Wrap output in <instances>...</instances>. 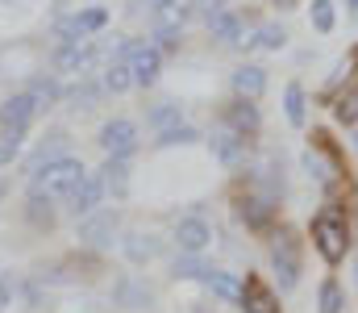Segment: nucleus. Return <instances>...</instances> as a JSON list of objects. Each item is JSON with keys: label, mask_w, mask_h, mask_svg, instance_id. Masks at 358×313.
I'll return each instance as SVG.
<instances>
[{"label": "nucleus", "mask_w": 358, "mask_h": 313, "mask_svg": "<svg viewBox=\"0 0 358 313\" xmlns=\"http://www.w3.org/2000/svg\"><path fill=\"white\" fill-rule=\"evenodd\" d=\"M155 255H159V242L150 234H142V230H129L125 234V259L129 263H150Z\"/></svg>", "instance_id": "16"}, {"label": "nucleus", "mask_w": 358, "mask_h": 313, "mask_svg": "<svg viewBox=\"0 0 358 313\" xmlns=\"http://www.w3.org/2000/svg\"><path fill=\"white\" fill-rule=\"evenodd\" d=\"M104 88H108L113 97H121V92H129V88H134V67H129V55H125V59H117V63H108V71H104Z\"/></svg>", "instance_id": "19"}, {"label": "nucleus", "mask_w": 358, "mask_h": 313, "mask_svg": "<svg viewBox=\"0 0 358 313\" xmlns=\"http://www.w3.org/2000/svg\"><path fill=\"white\" fill-rule=\"evenodd\" d=\"M108 25V8H84V13H76L71 21H63V34H76V38H84V34H96V29H104Z\"/></svg>", "instance_id": "13"}, {"label": "nucleus", "mask_w": 358, "mask_h": 313, "mask_svg": "<svg viewBox=\"0 0 358 313\" xmlns=\"http://www.w3.org/2000/svg\"><path fill=\"white\" fill-rule=\"evenodd\" d=\"M321 313H342V288H338V280L321 284Z\"/></svg>", "instance_id": "29"}, {"label": "nucleus", "mask_w": 358, "mask_h": 313, "mask_svg": "<svg viewBox=\"0 0 358 313\" xmlns=\"http://www.w3.org/2000/svg\"><path fill=\"white\" fill-rule=\"evenodd\" d=\"M129 67H134V84H142V88H146V84H155V80H159L163 50L142 42V46H134V50H129Z\"/></svg>", "instance_id": "8"}, {"label": "nucleus", "mask_w": 358, "mask_h": 313, "mask_svg": "<svg viewBox=\"0 0 358 313\" xmlns=\"http://www.w3.org/2000/svg\"><path fill=\"white\" fill-rule=\"evenodd\" d=\"M34 101H29V92H17V97H8V101L0 104V138L4 142H21L25 138V125L34 121Z\"/></svg>", "instance_id": "3"}, {"label": "nucleus", "mask_w": 358, "mask_h": 313, "mask_svg": "<svg viewBox=\"0 0 358 313\" xmlns=\"http://www.w3.org/2000/svg\"><path fill=\"white\" fill-rule=\"evenodd\" d=\"M283 109H287V121H292V125H304V88H300V84H287Z\"/></svg>", "instance_id": "23"}, {"label": "nucleus", "mask_w": 358, "mask_h": 313, "mask_svg": "<svg viewBox=\"0 0 358 313\" xmlns=\"http://www.w3.org/2000/svg\"><path fill=\"white\" fill-rule=\"evenodd\" d=\"M313 242H317V251H321L329 263H338V259H346L350 230H346V221H338L334 213H321V217H313Z\"/></svg>", "instance_id": "2"}, {"label": "nucleus", "mask_w": 358, "mask_h": 313, "mask_svg": "<svg viewBox=\"0 0 358 313\" xmlns=\"http://www.w3.org/2000/svg\"><path fill=\"white\" fill-rule=\"evenodd\" d=\"M92 59H96V50L84 46V42H67V46H59V55H55L59 71H84Z\"/></svg>", "instance_id": "15"}, {"label": "nucleus", "mask_w": 358, "mask_h": 313, "mask_svg": "<svg viewBox=\"0 0 358 313\" xmlns=\"http://www.w3.org/2000/svg\"><path fill=\"white\" fill-rule=\"evenodd\" d=\"M104 193H108V188H104V172L84 176V180H80V188L71 193V213H76V217H88L92 209L104 201Z\"/></svg>", "instance_id": "10"}, {"label": "nucleus", "mask_w": 358, "mask_h": 313, "mask_svg": "<svg viewBox=\"0 0 358 313\" xmlns=\"http://www.w3.org/2000/svg\"><path fill=\"white\" fill-rule=\"evenodd\" d=\"M88 172H84V163L80 159H71V155H63V159H55V163H46V167H38L34 172V180H29V197H42V201H63V197H71L76 188H80V180H84Z\"/></svg>", "instance_id": "1"}, {"label": "nucleus", "mask_w": 358, "mask_h": 313, "mask_svg": "<svg viewBox=\"0 0 358 313\" xmlns=\"http://www.w3.org/2000/svg\"><path fill=\"white\" fill-rule=\"evenodd\" d=\"M176 242L183 255H204V246L213 242V230H208L204 217H183L176 225Z\"/></svg>", "instance_id": "6"}, {"label": "nucleus", "mask_w": 358, "mask_h": 313, "mask_svg": "<svg viewBox=\"0 0 358 313\" xmlns=\"http://www.w3.org/2000/svg\"><path fill=\"white\" fill-rule=\"evenodd\" d=\"M67 155V134H50V138H42V151H34V159H29V176L38 172V167H46V163H55V159H63Z\"/></svg>", "instance_id": "18"}, {"label": "nucleus", "mask_w": 358, "mask_h": 313, "mask_svg": "<svg viewBox=\"0 0 358 313\" xmlns=\"http://www.w3.org/2000/svg\"><path fill=\"white\" fill-rule=\"evenodd\" d=\"M104 188L113 193V197H125V159H113L108 167H104Z\"/></svg>", "instance_id": "24"}, {"label": "nucleus", "mask_w": 358, "mask_h": 313, "mask_svg": "<svg viewBox=\"0 0 358 313\" xmlns=\"http://www.w3.org/2000/svg\"><path fill=\"white\" fill-rule=\"evenodd\" d=\"M271 263H275V276H279L283 288H292V284L300 280V251H296V242H292L287 234H279V242H275V251H271Z\"/></svg>", "instance_id": "5"}, {"label": "nucleus", "mask_w": 358, "mask_h": 313, "mask_svg": "<svg viewBox=\"0 0 358 313\" xmlns=\"http://www.w3.org/2000/svg\"><path fill=\"white\" fill-rule=\"evenodd\" d=\"M208 146H213V155L225 163V167H238L242 159H246V146H242V134L238 130H229V125H221L213 138H208Z\"/></svg>", "instance_id": "11"}, {"label": "nucleus", "mask_w": 358, "mask_h": 313, "mask_svg": "<svg viewBox=\"0 0 358 313\" xmlns=\"http://www.w3.org/2000/svg\"><path fill=\"white\" fill-rule=\"evenodd\" d=\"M338 121H342V125H355L358 121V88L350 92V97L338 101Z\"/></svg>", "instance_id": "30"}, {"label": "nucleus", "mask_w": 358, "mask_h": 313, "mask_svg": "<svg viewBox=\"0 0 358 313\" xmlns=\"http://www.w3.org/2000/svg\"><path fill=\"white\" fill-rule=\"evenodd\" d=\"M350 17L358 21V0H350Z\"/></svg>", "instance_id": "31"}, {"label": "nucleus", "mask_w": 358, "mask_h": 313, "mask_svg": "<svg viewBox=\"0 0 358 313\" xmlns=\"http://www.w3.org/2000/svg\"><path fill=\"white\" fill-rule=\"evenodd\" d=\"M29 101L38 113H46L50 104L59 101V80H46V76H38V80H29Z\"/></svg>", "instance_id": "20"}, {"label": "nucleus", "mask_w": 358, "mask_h": 313, "mask_svg": "<svg viewBox=\"0 0 358 313\" xmlns=\"http://www.w3.org/2000/svg\"><path fill=\"white\" fill-rule=\"evenodd\" d=\"M225 121H229V130H238V134H255V130L263 125V117H259L255 101H246V97L229 109V117H225Z\"/></svg>", "instance_id": "17"}, {"label": "nucleus", "mask_w": 358, "mask_h": 313, "mask_svg": "<svg viewBox=\"0 0 358 313\" xmlns=\"http://www.w3.org/2000/svg\"><path fill=\"white\" fill-rule=\"evenodd\" d=\"M242 309L246 313H279V297L271 293L267 280L246 276V280H242Z\"/></svg>", "instance_id": "7"}, {"label": "nucleus", "mask_w": 358, "mask_h": 313, "mask_svg": "<svg viewBox=\"0 0 358 313\" xmlns=\"http://www.w3.org/2000/svg\"><path fill=\"white\" fill-rule=\"evenodd\" d=\"M208 272H213V267H208L200 255H183V259H176V276H200V280H204Z\"/></svg>", "instance_id": "28"}, {"label": "nucleus", "mask_w": 358, "mask_h": 313, "mask_svg": "<svg viewBox=\"0 0 358 313\" xmlns=\"http://www.w3.org/2000/svg\"><path fill=\"white\" fill-rule=\"evenodd\" d=\"M283 42H287V29L271 21V25H259V29H255V38H250V50H279Z\"/></svg>", "instance_id": "22"}, {"label": "nucleus", "mask_w": 358, "mask_h": 313, "mask_svg": "<svg viewBox=\"0 0 358 313\" xmlns=\"http://www.w3.org/2000/svg\"><path fill=\"white\" fill-rule=\"evenodd\" d=\"M204 25H208L221 42H242V17H238V13L213 8V13H204Z\"/></svg>", "instance_id": "12"}, {"label": "nucleus", "mask_w": 358, "mask_h": 313, "mask_svg": "<svg viewBox=\"0 0 358 313\" xmlns=\"http://www.w3.org/2000/svg\"><path fill=\"white\" fill-rule=\"evenodd\" d=\"M196 138H200V134H196L192 125H183V121H179V125H171V130H163V134H159V146H179V142H196Z\"/></svg>", "instance_id": "26"}, {"label": "nucleus", "mask_w": 358, "mask_h": 313, "mask_svg": "<svg viewBox=\"0 0 358 313\" xmlns=\"http://www.w3.org/2000/svg\"><path fill=\"white\" fill-rule=\"evenodd\" d=\"M113 234H117V213H96V209H92L88 217L80 221V238H84L88 246H108Z\"/></svg>", "instance_id": "9"}, {"label": "nucleus", "mask_w": 358, "mask_h": 313, "mask_svg": "<svg viewBox=\"0 0 358 313\" xmlns=\"http://www.w3.org/2000/svg\"><path fill=\"white\" fill-rule=\"evenodd\" d=\"M179 117H183V113H179L176 104H159V109L150 113V125H155V130L163 134V130H171V125H179Z\"/></svg>", "instance_id": "27"}, {"label": "nucleus", "mask_w": 358, "mask_h": 313, "mask_svg": "<svg viewBox=\"0 0 358 313\" xmlns=\"http://www.w3.org/2000/svg\"><path fill=\"white\" fill-rule=\"evenodd\" d=\"M138 125L134 121H125V117H113V121H104V130H100V146H104V155L108 159H129L134 151H138Z\"/></svg>", "instance_id": "4"}, {"label": "nucleus", "mask_w": 358, "mask_h": 313, "mask_svg": "<svg viewBox=\"0 0 358 313\" xmlns=\"http://www.w3.org/2000/svg\"><path fill=\"white\" fill-rule=\"evenodd\" d=\"M200 313H204V309H200Z\"/></svg>", "instance_id": "32"}, {"label": "nucleus", "mask_w": 358, "mask_h": 313, "mask_svg": "<svg viewBox=\"0 0 358 313\" xmlns=\"http://www.w3.org/2000/svg\"><path fill=\"white\" fill-rule=\"evenodd\" d=\"M308 17H313V29H317V34H329V29H334V4H329V0H313Z\"/></svg>", "instance_id": "25"}, {"label": "nucleus", "mask_w": 358, "mask_h": 313, "mask_svg": "<svg viewBox=\"0 0 358 313\" xmlns=\"http://www.w3.org/2000/svg\"><path fill=\"white\" fill-rule=\"evenodd\" d=\"M204 284H208L221 301H242V284H238L229 272H208V276H204Z\"/></svg>", "instance_id": "21"}, {"label": "nucleus", "mask_w": 358, "mask_h": 313, "mask_svg": "<svg viewBox=\"0 0 358 313\" xmlns=\"http://www.w3.org/2000/svg\"><path fill=\"white\" fill-rule=\"evenodd\" d=\"M263 88H267V71L263 67H238L234 71V92L238 97L255 101V97H263Z\"/></svg>", "instance_id": "14"}]
</instances>
